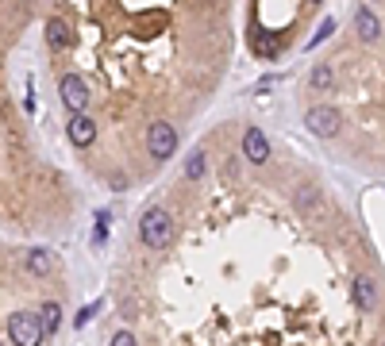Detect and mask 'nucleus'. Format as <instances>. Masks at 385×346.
Returning a JSON list of instances; mask_svg holds the SVG:
<instances>
[{
    "mask_svg": "<svg viewBox=\"0 0 385 346\" xmlns=\"http://www.w3.org/2000/svg\"><path fill=\"white\" fill-rule=\"evenodd\" d=\"M139 239L147 250H162L174 242V220H170V212H162V208H147V212L139 215Z\"/></svg>",
    "mask_w": 385,
    "mask_h": 346,
    "instance_id": "1",
    "label": "nucleus"
},
{
    "mask_svg": "<svg viewBox=\"0 0 385 346\" xmlns=\"http://www.w3.org/2000/svg\"><path fill=\"white\" fill-rule=\"evenodd\" d=\"M8 338H12L16 346H42L47 331H42V323H39V312H12V320H8Z\"/></svg>",
    "mask_w": 385,
    "mask_h": 346,
    "instance_id": "2",
    "label": "nucleus"
},
{
    "mask_svg": "<svg viewBox=\"0 0 385 346\" xmlns=\"http://www.w3.org/2000/svg\"><path fill=\"white\" fill-rule=\"evenodd\" d=\"M174 150H177V131L166 120H154V124L147 127V154H151L154 162H166V158H174Z\"/></svg>",
    "mask_w": 385,
    "mask_h": 346,
    "instance_id": "3",
    "label": "nucleus"
},
{
    "mask_svg": "<svg viewBox=\"0 0 385 346\" xmlns=\"http://www.w3.org/2000/svg\"><path fill=\"white\" fill-rule=\"evenodd\" d=\"M58 92H62V104L69 108L74 115H85V104H89V85H85V77L77 74H66L58 81Z\"/></svg>",
    "mask_w": 385,
    "mask_h": 346,
    "instance_id": "4",
    "label": "nucleus"
},
{
    "mask_svg": "<svg viewBox=\"0 0 385 346\" xmlns=\"http://www.w3.org/2000/svg\"><path fill=\"white\" fill-rule=\"evenodd\" d=\"M304 124H309L312 135H320V139H331V135L339 131V124H343V120H339V108L316 104V108H309V120H304Z\"/></svg>",
    "mask_w": 385,
    "mask_h": 346,
    "instance_id": "5",
    "label": "nucleus"
},
{
    "mask_svg": "<svg viewBox=\"0 0 385 346\" xmlns=\"http://www.w3.org/2000/svg\"><path fill=\"white\" fill-rule=\"evenodd\" d=\"M243 154H247V162H254V165L270 162V139L262 135V127H247L243 131Z\"/></svg>",
    "mask_w": 385,
    "mask_h": 346,
    "instance_id": "6",
    "label": "nucleus"
},
{
    "mask_svg": "<svg viewBox=\"0 0 385 346\" xmlns=\"http://www.w3.org/2000/svg\"><path fill=\"white\" fill-rule=\"evenodd\" d=\"M66 135H69L74 147H92V139H97V124H92V115H69Z\"/></svg>",
    "mask_w": 385,
    "mask_h": 346,
    "instance_id": "7",
    "label": "nucleus"
},
{
    "mask_svg": "<svg viewBox=\"0 0 385 346\" xmlns=\"http://www.w3.org/2000/svg\"><path fill=\"white\" fill-rule=\"evenodd\" d=\"M354 304H359L362 312H374L377 285H374V277H370V273H359V277H354Z\"/></svg>",
    "mask_w": 385,
    "mask_h": 346,
    "instance_id": "8",
    "label": "nucleus"
},
{
    "mask_svg": "<svg viewBox=\"0 0 385 346\" xmlns=\"http://www.w3.org/2000/svg\"><path fill=\"white\" fill-rule=\"evenodd\" d=\"M51 265H54V258H51V250H42V247H35L31 254H27V270L35 273V277H47L51 273Z\"/></svg>",
    "mask_w": 385,
    "mask_h": 346,
    "instance_id": "9",
    "label": "nucleus"
},
{
    "mask_svg": "<svg viewBox=\"0 0 385 346\" xmlns=\"http://www.w3.org/2000/svg\"><path fill=\"white\" fill-rule=\"evenodd\" d=\"M354 31H359V39L370 42L377 35V16L370 8H359V12H354Z\"/></svg>",
    "mask_w": 385,
    "mask_h": 346,
    "instance_id": "10",
    "label": "nucleus"
},
{
    "mask_svg": "<svg viewBox=\"0 0 385 346\" xmlns=\"http://www.w3.org/2000/svg\"><path fill=\"white\" fill-rule=\"evenodd\" d=\"M39 323H42V331H47V335H54V331H58V323H62V308L54 304V300H47V304L39 308Z\"/></svg>",
    "mask_w": 385,
    "mask_h": 346,
    "instance_id": "11",
    "label": "nucleus"
},
{
    "mask_svg": "<svg viewBox=\"0 0 385 346\" xmlns=\"http://www.w3.org/2000/svg\"><path fill=\"white\" fill-rule=\"evenodd\" d=\"M47 39H51L54 50H66L69 42H74V39H69V27L62 24V19H51V24H47Z\"/></svg>",
    "mask_w": 385,
    "mask_h": 346,
    "instance_id": "12",
    "label": "nucleus"
},
{
    "mask_svg": "<svg viewBox=\"0 0 385 346\" xmlns=\"http://www.w3.org/2000/svg\"><path fill=\"white\" fill-rule=\"evenodd\" d=\"M204 165H208V158H204V150H197V154H189V162H185V181H201V177H204Z\"/></svg>",
    "mask_w": 385,
    "mask_h": 346,
    "instance_id": "13",
    "label": "nucleus"
},
{
    "mask_svg": "<svg viewBox=\"0 0 385 346\" xmlns=\"http://www.w3.org/2000/svg\"><path fill=\"white\" fill-rule=\"evenodd\" d=\"M331 81H335L331 66H316V69H312V74H309V89H316V92L331 89Z\"/></svg>",
    "mask_w": 385,
    "mask_h": 346,
    "instance_id": "14",
    "label": "nucleus"
},
{
    "mask_svg": "<svg viewBox=\"0 0 385 346\" xmlns=\"http://www.w3.org/2000/svg\"><path fill=\"white\" fill-rule=\"evenodd\" d=\"M335 31V19H324V24H320V31L316 35H312V39H309V47H320V42H324L327 39V35H331Z\"/></svg>",
    "mask_w": 385,
    "mask_h": 346,
    "instance_id": "15",
    "label": "nucleus"
},
{
    "mask_svg": "<svg viewBox=\"0 0 385 346\" xmlns=\"http://www.w3.org/2000/svg\"><path fill=\"white\" fill-rule=\"evenodd\" d=\"M108 346H139V343H135V335H127V331H116Z\"/></svg>",
    "mask_w": 385,
    "mask_h": 346,
    "instance_id": "16",
    "label": "nucleus"
},
{
    "mask_svg": "<svg viewBox=\"0 0 385 346\" xmlns=\"http://www.w3.org/2000/svg\"><path fill=\"white\" fill-rule=\"evenodd\" d=\"M89 312H92V308H81V312H77V320H74L77 327H85V323H89Z\"/></svg>",
    "mask_w": 385,
    "mask_h": 346,
    "instance_id": "17",
    "label": "nucleus"
}]
</instances>
